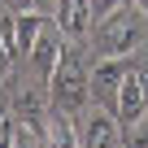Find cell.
Listing matches in <instances>:
<instances>
[{
  "label": "cell",
  "mask_w": 148,
  "mask_h": 148,
  "mask_svg": "<svg viewBox=\"0 0 148 148\" xmlns=\"http://www.w3.org/2000/svg\"><path fill=\"white\" fill-rule=\"evenodd\" d=\"M9 65H13V48L5 44V35H0V79L9 74Z\"/></svg>",
  "instance_id": "7c38bea8"
},
{
  "label": "cell",
  "mask_w": 148,
  "mask_h": 148,
  "mask_svg": "<svg viewBox=\"0 0 148 148\" xmlns=\"http://www.w3.org/2000/svg\"><path fill=\"white\" fill-rule=\"evenodd\" d=\"M131 5V0H92V18L100 22V18H113L118 9H126Z\"/></svg>",
  "instance_id": "30bf717a"
},
{
  "label": "cell",
  "mask_w": 148,
  "mask_h": 148,
  "mask_svg": "<svg viewBox=\"0 0 148 148\" xmlns=\"http://www.w3.org/2000/svg\"><path fill=\"white\" fill-rule=\"evenodd\" d=\"M44 148H79V126H74L65 113H52V126H48Z\"/></svg>",
  "instance_id": "9c48e42d"
},
{
  "label": "cell",
  "mask_w": 148,
  "mask_h": 148,
  "mask_svg": "<svg viewBox=\"0 0 148 148\" xmlns=\"http://www.w3.org/2000/svg\"><path fill=\"white\" fill-rule=\"evenodd\" d=\"M131 70V57H96L92 65V100L100 109H118V92Z\"/></svg>",
  "instance_id": "3957f363"
},
{
  "label": "cell",
  "mask_w": 148,
  "mask_h": 148,
  "mask_svg": "<svg viewBox=\"0 0 148 148\" xmlns=\"http://www.w3.org/2000/svg\"><path fill=\"white\" fill-rule=\"evenodd\" d=\"M52 18H57L61 35H70V39H83V35H92V26H96L92 0H57V5H52Z\"/></svg>",
  "instance_id": "ba28073f"
},
{
  "label": "cell",
  "mask_w": 148,
  "mask_h": 148,
  "mask_svg": "<svg viewBox=\"0 0 148 148\" xmlns=\"http://www.w3.org/2000/svg\"><path fill=\"white\" fill-rule=\"evenodd\" d=\"M61 57H65V39H61V26H44V35L35 39V48H31V70L39 74V79L48 83L52 79V70L61 65Z\"/></svg>",
  "instance_id": "52a82bcc"
},
{
  "label": "cell",
  "mask_w": 148,
  "mask_h": 148,
  "mask_svg": "<svg viewBox=\"0 0 148 148\" xmlns=\"http://www.w3.org/2000/svg\"><path fill=\"white\" fill-rule=\"evenodd\" d=\"M0 9H5V0H0Z\"/></svg>",
  "instance_id": "9a60e30c"
},
{
  "label": "cell",
  "mask_w": 148,
  "mask_h": 148,
  "mask_svg": "<svg viewBox=\"0 0 148 148\" xmlns=\"http://www.w3.org/2000/svg\"><path fill=\"white\" fill-rule=\"evenodd\" d=\"M113 113H118V122H139L148 113V70H126Z\"/></svg>",
  "instance_id": "8992f818"
},
{
  "label": "cell",
  "mask_w": 148,
  "mask_h": 148,
  "mask_svg": "<svg viewBox=\"0 0 148 148\" xmlns=\"http://www.w3.org/2000/svg\"><path fill=\"white\" fill-rule=\"evenodd\" d=\"M0 122H5V100H0Z\"/></svg>",
  "instance_id": "5bb4252c"
},
{
  "label": "cell",
  "mask_w": 148,
  "mask_h": 148,
  "mask_svg": "<svg viewBox=\"0 0 148 148\" xmlns=\"http://www.w3.org/2000/svg\"><path fill=\"white\" fill-rule=\"evenodd\" d=\"M44 13H35V9H22V13H13V18H5L0 22V35H5V44L13 48V57H31V48H35V39L44 35Z\"/></svg>",
  "instance_id": "5b68a950"
},
{
  "label": "cell",
  "mask_w": 148,
  "mask_h": 148,
  "mask_svg": "<svg viewBox=\"0 0 148 148\" xmlns=\"http://www.w3.org/2000/svg\"><path fill=\"white\" fill-rule=\"evenodd\" d=\"M96 52L100 57H135L144 48V13L135 9H118L113 18H100L96 26Z\"/></svg>",
  "instance_id": "6da1fadb"
},
{
  "label": "cell",
  "mask_w": 148,
  "mask_h": 148,
  "mask_svg": "<svg viewBox=\"0 0 148 148\" xmlns=\"http://www.w3.org/2000/svg\"><path fill=\"white\" fill-rule=\"evenodd\" d=\"M131 144H135V148H148V113H144L139 122H131Z\"/></svg>",
  "instance_id": "8fae6325"
},
{
  "label": "cell",
  "mask_w": 148,
  "mask_h": 148,
  "mask_svg": "<svg viewBox=\"0 0 148 148\" xmlns=\"http://www.w3.org/2000/svg\"><path fill=\"white\" fill-rule=\"evenodd\" d=\"M48 87H52V100H57V109H83L87 100H92V70L74 57V48H65V57H61V65L52 70V79H48Z\"/></svg>",
  "instance_id": "7a4b0ae2"
},
{
  "label": "cell",
  "mask_w": 148,
  "mask_h": 148,
  "mask_svg": "<svg viewBox=\"0 0 148 148\" xmlns=\"http://www.w3.org/2000/svg\"><path fill=\"white\" fill-rule=\"evenodd\" d=\"M74 126H79V148H118L122 144V131H118V113L113 109H100L96 105Z\"/></svg>",
  "instance_id": "277c9868"
},
{
  "label": "cell",
  "mask_w": 148,
  "mask_h": 148,
  "mask_svg": "<svg viewBox=\"0 0 148 148\" xmlns=\"http://www.w3.org/2000/svg\"><path fill=\"white\" fill-rule=\"evenodd\" d=\"M135 9H139V13H144V18H148V0H135Z\"/></svg>",
  "instance_id": "4fadbf2b"
}]
</instances>
